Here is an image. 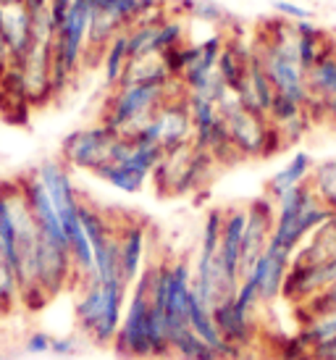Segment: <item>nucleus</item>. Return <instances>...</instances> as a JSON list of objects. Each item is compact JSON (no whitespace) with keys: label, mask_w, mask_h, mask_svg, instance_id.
<instances>
[{"label":"nucleus","mask_w":336,"mask_h":360,"mask_svg":"<svg viewBox=\"0 0 336 360\" xmlns=\"http://www.w3.org/2000/svg\"><path fill=\"white\" fill-rule=\"evenodd\" d=\"M11 63H13V58H11V51H8V45H6V37H3V32H0V79L6 77V71L11 69Z\"/></svg>","instance_id":"72a5a7b5"},{"label":"nucleus","mask_w":336,"mask_h":360,"mask_svg":"<svg viewBox=\"0 0 336 360\" xmlns=\"http://www.w3.org/2000/svg\"><path fill=\"white\" fill-rule=\"evenodd\" d=\"M247 226V208H224V229H221V258L228 276L242 281L239 274V252H242V237Z\"/></svg>","instance_id":"a211bd4d"},{"label":"nucleus","mask_w":336,"mask_h":360,"mask_svg":"<svg viewBox=\"0 0 336 360\" xmlns=\"http://www.w3.org/2000/svg\"><path fill=\"white\" fill-rule=\"evenodd\" d=\"M82 337L79 334H60V337H53V347H50V355L56 358H77L82 352Z\"/></svg>","instance_id":"c756f323"},{"label":"nucleus","mask_w":336,"mask_h":360,"mask_svg":"<svg viewBox=\"0 0 336 360\" xmlns=\"http://www.w3.org/2000/svg\"><path fill=\"white\" fill-rule=\"evenodd\" d=\"M129 60H131V53H129V40H127V32L116 34L113 40L105 45V51L100 56L98 66L103 71V84L105 90H113L116 84L121 82L124 71H127Z\"/></svg>","instance_id":"412c9836"},{"label":"nucleus","mask_w":336,"mask_h":360,"mask_svg":"<svg viewBox=\"0 0 336 360\" xmlns=\"http://www.w3.org/2000/svg\"><path fill=\"white\" fill-rule=\"evenodd\" d=\"M127 300V281H79L74 300V321L82 337L95 347H113Z\"/></svg>","instance_id":"f03ea898"},{"label":"nucleus","mask_w":336,"mask_h":360,"mask_svg":"<svg viewBox=\"0 0 336 360\" xmlns=\"http://www.w3.org/2000/svg\"><path fill=\"white\" fill-rule=\"evenodd\" d=\"M307 184H310V190L316 192L318 200L336 216V158L316 160Z\"/></svg>","instance_id":"b1692460"},{"label":"nucleus","mask_w":336,"mask_h":360,"mask_svg":"<svg viewBox=\"0 0 336 360\" xmlns=\"http://www.w3.org/2000/svg\"><path fill=\"white\" fill-rule=\"evenodd\" d=\"M218 110L226 121L228 140L234 145L239 160H257L271 158L284 150V145L278 140L276 127L271 124L266 113L245 108L234 92H228L224 101L218 103Z\"/></svg>","instance_id":"0eeeda50"},{"label":"nucleus","mask_w":336,"mask_h":360,"mask_svg":"<svg viewBox=\"0 0 336 360\" xmlns=\"http://www.w3.org/2000/svg\"><path fill=\"white\" fill-rule=\"evenodd\" d=\"M276 202V224L268 248L281 252V255H295L297 248L313 234V231L326 224L334 213L316 198L310 184H299L295 190L284 192Z\"/></svg>","instance_id":"20e7f679"},{"label":"nucleus","mask_w":336,"mask_h":360,"mask_svg":"<svg viewBox=\"0 0 336 360\" xmlns=\"http://www.w3.org/2000/svg\"><path fill=\"white\" fill-rule=\"evenodd\" d=\"M71 6H74V0H50V16H53V24H56V27L66 19V13L71 11Z\"/></svg>","instance_id":"473e14b6"},{"label":"nucleus","mask_w":336,"mask_h":360,"mask_svg":"<svg viewBox=\"0 0 336 360\" xmlns=\"http://www.w3.org/2000/svg\"><path fill=\"white\" fill-rule=\"evenodd\" d=\"M168 347H171L174 360H221L208 342L200 340L198 334L189 329V323L168 334Z\"/></svg>","instance_id":"4be33fe9"},{"label":"nucleus","mask_w":336,"mask_h":360,"mask_svg":"<svg viewBox=\"0 0 336 360\" xmlns=\"http://www.w3.org/2000/svg\"><path fill=\"white\" fill-rule=\"evenodd\" d=\"M313 166H316V158L307 150H295L292 158L281 166L278 171L271 174V179L266 184V195L271 200H278L284 192L295 190L299 184H307L310 181V174H313Z\"/></svg>","instance_id":"6ab92c4d"},{"label":"nucleus","mask_w":336,"mask_h":360,"mask_svg":"<svg viewBox=\"0 0 336 360\" xmlns=\"http://www.w3.org/2000/svg\"><path fill=\"white\" fill-rule=\"evenodd\" d=\"M276 360H313V350L299 334H292L276 345Z\"/></svg>","instance_id":"cd10ccee"},{"label":"nucleus","mask_w":336,"mask_h":360,"mask_svg":"<svg viewBox=\"0 0 336 360\" xmlns=\"http://www.w3.org/2000/svg\"><path fill=\"white\" fill-rule=\"evenodd\" d=\"M24 352L27 355H50V347H53V334L42 329H34L24 337Z\"/></svg>","instance_id":"7c9ffc66"},{"label":"nucleus","mask_w":336,"mask_h":360,"mask_svg":"<svg viewBox=\"0 0 336 360\" xmlns=\"http://www.w3.org/2000/svg\"><path fill=\"white\" fill-rule=\"evenodd\" d=\"M334 308H336V284L328 287L326 292H321L313 300H307L305 305H297L295 313H297V319H299V323H305V321L318 319V316H323V313H328V310H334Z\"/></svg>","instance_id":"bb28decb"},{"label":"nucleus","mask_w":336,"mask_h":360,"mask_svg":"<svg viewBox=\"0 0 336 360\" xmlns=\"http://www.w3.org/2000/svg\"><path fill=\"white\" fill-rule=\"evenodd\" d=\"M273 224H276V202L268 195H260L247 205V226H245V237H242V252H239V274L242 279L250 276V271L255 269V263L263 258L268 250V242L273 234Z\"/></svg>","instance_id":"9b49d317"},{"label":"nucleus","mask_w":336,"mask_h":360,"mask_svg":"<svg viewBox=\"0 0 336 360\" xmlns=\"http://www.w3.org/2000/svg\"><path fill=\"white\" fill-rule=\"evenodd\" d=\"M271 8L276 13L278 19H287V21H310L313 19V11L297 3V0H271Z\"/></svg>","instance_id":"c85d7f7f"},{"label":"nucleus","mask_w":336,"mask_h":360,"mask_svg":"<svg viewBox=\"0 0 336 360\" xmlns=\"http://www.w3.org/2000/svg\"><path fill=\"white\" fill-rule=\"evenodd\" d=\"M95 0H74L66 19L56 27L50 53H53V90L60 98L87 69V32Z\"/></svg>","instance_id":"39448f33"},{"label":"nucleus","mask_w":336,"mask_h":360,"mask_svg":"<svg viewBox=\"0 0 336 360\" xmlns=\"http://www.w3.org/2000/svg\"><path fill=\"white\" fill-rule=\"evenodd\" d=\"M226 45V30L210 32L208 37H202L198 42H189L187 45V60H184V71L179 77L181 90L189 92L192 87H198L200 82L210 77L218 69V58L224 53Z\"/></svg>","instance_id":"f8f14e48"},{"label":"nucleus","mask_w":336,"mask_h":360,"mask_svg":"<svg viewBox=\"0 0 336 360\" xmlns=\"http://www.w3.org/2000/svg\"><path fill=\"white\" fill-rule=\"evenodd\" d=\"M216 160L189 142L184 148L163 153L160 163L150 174V181L163 198H184L205 190L216 176Z\"/></svg>","instance_id":"423d86ee"},{"label":"nucleus","mask_w":336,"mask_h":360,"mask_svg":"<svg viewBox=\"0 0 336 360\" xmlns=\"http://www.w3.org/2000/svg\"><path fill=\"white\" fill-rule=\"evenodd\" d=\"M189 21L208 24L210 30H224L228 21V11L218 0H184L176 6Z\"/></svg>","instance_id":"393cba45"},{"label":"nucleus","mask_w":336,"mask_h":360,"mask_svg":"<svg viewBox=\"0 0 336 360\" xmlns=\"http://www.w3.org/2000/svg\"><path fill=\"white\" fill-rule=\"evenodd\" d=\"M181 90L179 82H137V84H119L108 90L103 108H100V121L121 137H134L145 124H148L163 103Z\"/></svg>","instance_id":"7ed1b4c3"},{"label":"nucleus","mask_w":336,"mask_h":360,"mask_svg":"<svg viewBox=\"0 0 336 360\" xmlns=\"http://www.w3.org/2000/svg\"><path fill=\"white\" fill-rule=\"evenodd\" d=\"M297 334L305 340V345H310V350H313L316 345H321V342L336 337V308L323 313V316H318V319H310V321H305V323H299V331H297Z\"/></svg>","instance_id":"a878e982"},{"label":"nucleus","mask_w":336,"mask_h":360,"mask_svg":"<svg viewBox=\"0 0 336 360\" xmlns=\"http://www.w3.org/2000/svg\"><path fill=\"white\" fill-rule=\"evenodd\" d=\"M95 176H98L100 181L110 184L113 190L127 192V195H137V192H142L150 181L148 174H142V171L134 169V166H129V163H105Z\"/></svg>","instance_id":"5701e85b"},{"label":"nucleus","mask_w":336,"mask_h":360,"mask_svg":"<svg viewBox=\"0 0 336 360\" xmlns=\"http://www.w3.org/2000/svg\"><path fill=\"white\" fill-rule=\"evenodd\" d=\"M27 3V8H30L32 19H37L42 13H50V0H24Z\"/></svg>","instance_id":"f704fd0d"},{"label":"nucleus","mask_w":336,"mask_h":360,"mask_svg":"<svg viewBox=\"0 0 336 360\" xmlns=\"http://www.w3.org/2000/svg\"><path fill=\"white\" fill-rule=\"evenodd\" d=\"M289 266H292V258H289V255H281V252L268 248V250L263 252V258L255 263V269L250 271V276H245V279H250L257 287L263 305H273L276 300H281Z\"/></svg>","instance_id":"2eb2a0df"},{"label":"nucleus","mask_w":336,"mask_h":360,"mask_svg":"<svg viewBox=\"0 0 336 360\" xmlns=\"http://www.w3.org/2000/svg\"><path fill=\"white\" fill-rule=\"evenodd\" d=\"M113 352L121 360H168L166 319L160 310L153 308L150 297V274L148 266L139 274V279L129 287V300L124 308L119 334L113 340Z\"/></svg>","instance_id":"f257e3e1"},{"label":"nucleus","mask_w":336,"mask_h":360,"mask_svg":"<svg viewBox=\"0 0 336 360\" xmlns=\"http://www.w3.org/2000/svg\"><path fill=\"white\" fill-rule=\"evenodd\" d=\"M336 258V216L321 224L310 237H307L297 252L292 255V263H326V260Z\"/></svg>","instance_id":"aec40b11"},{"label":"nucleus","mask_w":336,"mask_h":360,"mask_svg":"<svg viewBox=\"0 0 336 360\" xmlns=\"http://www.w3.org/2000/svg\"><path fill=\"white\" fill-rule=\"evenodd\" d=\"M119 258L121 276L131 287L148 266V224L145 221H119Z\"/></svg>","instance_id":"ddd939ff"},{"label":"nucleus","mask_w":336,"mask_h":360,"mask_svg":"<svg viewBox=\"0 0 336 360\" xmlns=\"http://www.w3.org/2000/svg\"><path fill=\"white\" fill-rule=\"evenodd\" d=\"M119 137L121 134H116L103 121H95L89 127H79V129L69 131L60 142V160L69 169L87 171L95 176L105 163H110Z\"/></svg>","instance_id":"6e6552de"},{"label":"nucleus","mask_w":336,"mask_h":360,"mask_svg":"<svg viewBox=\"0 0 336 360\" xmlns=\"http://www.w3.org/2000/svg\"><path fill=\"white\" fill-rule=\"evenodd\" d=\"M213 321H216L221 337H224L228 345H234L237 350L247 352L257 342V323H260V321L245 316V313L237 308L234 295L226 297V300H221L216 308H213Z\"/></svg>","instance_id":"4468645a"},{"label":"nucleus","mask_w":336,"mask_h":360,"mask_svg":"<svg viewBox=\"0 0 336 360\" xmlns=\"http://www.w3.org/2000/svg\"><path fill=\"white\" fill-rule=\"evenodd\" d=\"M37 179L42 181V187L48 190L50 200L58 210V219L63 224V231L77 229L82 221H79V208H82V198L77 184L71 179V169L63 163L60 158H48L42 160L40 166L34 169Z\"/></svg>","instance_id":"9d476101"},{"label":"nucleus","mask_w":336,"mask_h":360,"mask_svg":"<svg viewBox=\"0 0 336 360\" xmlns=\"http://www.w3.org/2000/svg\"><path fill=\"white\" fill-rule=\"evenodd\" d=\"M195 134V124H192V113H189V103L184 90H179L176 95H171L158 113L134 134V140L142 142H155L163 148V153L184 148L192 142Z\"/></svg>","instance_id":"1a4fd4ad"},{"label":"nucleus","mask_w":336,"mask_h":360,"mask_svg":"<svg viewBox=\"0 0 336 360\" xmlns=\"http://www.w3.org/2000/svg\"><path fill=\"white\" fill-rule=\"evenodd\" d=\"M239 98V103L250 110H257V113H266L271 110L273 105V98H276V90H273V84L268 79L266 74V66H263V60L257 56L255 45H252V56L247 60V71H245V79L239 84V90L234 92Z\"/></svg>","instance_id":"dca6fc26"},{"label":"nucleus","mask_w":336,"mask_h":360,"mask_svg":"<svg viewBox=\"0 0 336 360\" xmlns=\"http://www.w3.org/2000/svg\"><path fill=\"white\" fill-rule=\"evenodd\" d=\"M313 360H336V337L313 347Z\"/></svg>","instance_id":"2f4dec72"},{"label":"nucleus","mask_w":336,"mask_h":360,"mask_svg":"<svg viewBox=\"0 0 336 360\" xmlns=\"http://www.w3.org/2000/svg\"><path fill=\"white\" fill-rule=\"evenodd\" d=\"M307 90H310L307 110L316 124H323V105L328 95L336 90V42L307 69Z\"/></svg>","instance_id":"f3484780"}]
</instances>
